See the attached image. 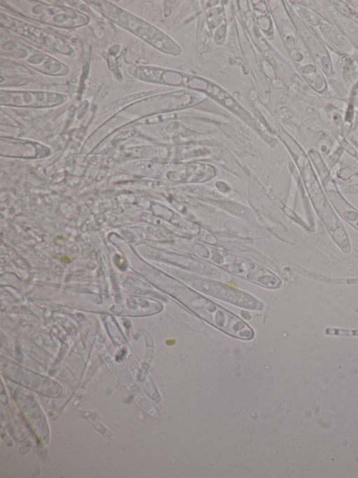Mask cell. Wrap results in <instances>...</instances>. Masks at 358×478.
<instances>
[{"instance_id": "obj_1", "label": "cell", "mask_w": 358, "mask_h": 478, "mask_svg": "<svg viewBox=\"0 0 358 478\" xmlns=\"http://www.w3.org/2000/svg\"><path fill=\"white\" fill-rule=\"evenodd\" d=\"M326 333L331 335L354 336L358 335V330H343L338 329H327Z\"/></svg>"}]
</instances>
